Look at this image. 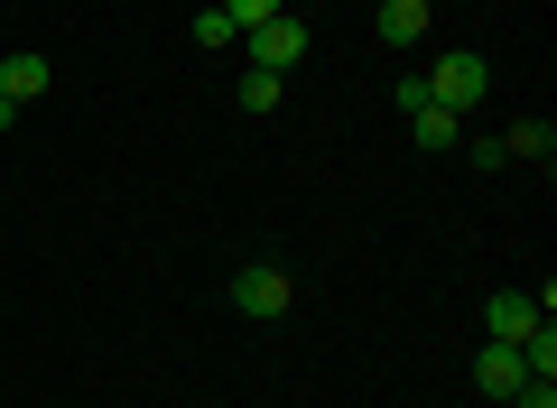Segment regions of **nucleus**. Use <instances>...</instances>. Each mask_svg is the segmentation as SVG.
<instances>
[{"mask_svg": "<svg viewBox=\"0 0 557 408\" xmlns=\"http://www.w3.org/2000/svg\"><path fill=\"white\" fill-rule=\"evenodd\" d=\"M233 307H242V316H251V325H278V316L298 307V279L278 270V260H251V270H242V279H233Z\"/></svg>", "mask_w": 557, "mask_h": 408, "instance_id": "nucleus-1", "label": "nucleus"}, {"mask_svg": "<svg viewBox=\"0 0 557 408\" xmlns=\"http://www.w3.org/2000/svg\"><path fill=\"white\" fill-rule=\"evenodd\" d=\"M483 94H493V65H483V57H465V47L428 65V102H446V112H465V121H474V102H483Z\"/></svg>", "mask_w": 557, "mask_h": 408, "instance_id": "nucleus-2", "label": "nucleus"}, {"mask_svg": "<svg viewBox=\"0 0 557 408\" xmlns=\"http://www.w3.org/2000/svg\"><path fill=\"white\" fill-rule=\"evenodd\" d=\"M428 28H437V10H428V0H381L372 38L391 47V57H409V47H428Z\"/></svg>", "mask_w": 557, "mask_h": 408, "instance_id": "nucleus-3", "label": "nucleus"}, {"mask_svg": "<svg viewBox=\"0 0 557 408\" xmlns=\"http://www.w3.org/2000/svg\"><path fill=\"white\" fill-rule=\"evenodd\" d=\"M242 57H251L260 75H288V65L307 57V28H298V20H270V28H251V38H242Z\"/></svg>", "mask_w": 557, "mask_h": 408, "instance_id": "nucleus-4", "label": "nucleus"}, {"mask_svg": "<svg viewBox=\"0 0 557 408\" xmlns=\"http://www.w3.org/2000/svg\"><path fill=\"white\" fill-rule=\"evenodd\" d=\"M539 316H548V307H539L530 288H493V307H483V334H493V344H520Z\"/></svg>", "mask_w": 557, "mask_h": 408, "instance_id": "nucleus-5", "label": "nucleus"}, {"mask_svg": "<svg viewBox=\"0 0 557 408\" xmlns=\"http://www.w3.org/2000/svg\"><path fill=\"white\" fill-rule=\"evenodd\" d=\"M520 381H530V371H520V344H483L474 353V390L483 399H520Z\"/></svg>", "mask_w": 557, "mask_h": 408, "instance_id": "nucleus-6", "label": "nucleus"}, {"mask_svg": "<svg viewBox=\"0 0 557 408\" xmlns=\"http://www.w3.org/2000/svg\"><path fill=\"white\" fill-rule=\"evenodd\" d=\"M409 139H418V149H456V139H465V112H446V102H418V112H409Z\"/></svg>", "mask_w": 557, "mask_h": 408, "instance_id": "nucleus-7", "label": "nucleus"}, {"mask_svg": "<svg viewBox=\"0 0 557 408\" xmlns=\"http://www.w3.org/2000/svg\"><path fill=\"white\" fill-rule=\"evenodd\" d=\"M47 84H57V65H47V57H0V94H10V102H38Z\"/></svg>", "mask_w": 557, "mask_h": 408, "instance_id": "nucleus-8", "label": "nucleus"}, {"mask_svg": "<svg viewBox=\"0 0 557 408\" xmlns=\"http://www.w3.org/2000/svg\"><path fill=\"white\" fill-rule=\"evenodd\" d=\"M502 158H530V168H548V158H557V121H511V131H502Z\"/></svg>", "mask_w": 557, "mask_h": 408, "instance_id": "nucleus-9", "label": "nucleus"}, {"mask_svg": "<svg viewBox=\"0 0 557 408\" xmlns=\"http://www.w3.org/2000/svg\"><path fill=\"white\" fill-rule=\"evenodd\" d=\"M223 20H233V38H251V28H270V20H288V0H214Z\"/></svg>", "mask_w": 557, "mask_h": 408, "instance_id": "nucleus-10", "label": "nucleus"}, {"mask_svg": "<svg viewBox=\"0 0 557 408\" xmlns=\"http://www.w3.org/2000/svg\"><path fill=\"white\" fill-rule=\"evenodd\" d=\"M242 112H278V75H260V65H242Z\"/></svg>", "mask_w": 557, "mask_h": 408, "instance_id": "nucleus-11", "label": "nucleus"}, {"mask_svg": "<svg viewBox=\"0 0 557 408\" xmlns=\"http://www.w3.org/2000/svg\"><path fill=\"white\" fill-rule=\"evenodd\" d=\"M418 102H428V75H391V112H399V121H409V112H418Z\"/></svg>", "mask_w": 557, "mask_h": 408, "instance_id": "nucleus-12", "label": "nucleus"}, {"mask_svg": "<svg viewBox=\"0 0 557 408\" xmlns=\"http://www.w3.org/2000/svg\"><path fill=\"white\" fill-rule=\"evenodd\" d=\"M196 47H233V20L223 10H196Z\"/></svg>", "mask_w": 557, "mask_h": 408, "instance_id": "nucleus-13", "label": "nucleus"}, {"mask_svg": "<svg viewBox=\"0 0 557 408\" xmlns=\"http://www.w3.org/2000/svg\"><path fill=\"white\" fill-rule=\"evenodd\" d=\"M520 408H557V381H520Z\"/></svg>", "mask_w": 557, "mask_h": 408, "instance_id": "nucleus-14", "label": "nucleus"}, {"mask_svg": "<svg viewBox=\"0 0 557 408\" xmlns=\"http://www.w3.org/2000/svg\"><path fill=\"white\" fill-rule=\"evenodd\" d=\"M10 121H20V102H10V94H0V131H10Z\"/></svg>", "mask_w": 557, "mask_h": 408, "instance_id": "nucleus-15", "label": "nucleus"}]
</instances>
